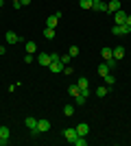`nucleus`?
<instances>
[{
	"mask_svg": "<svg viewBox=\"0 0 131 146\" xmlns=\"http://www.w3.org/2000/svg\"><path fill=\"white\" fill-rule=\"evenodd\" d=\"M112 33L114 35H131V26H127V24H116L112 29Z\"/></svg>",
	"mask_w": 131,
	"mask_h": 146,
	"instance_id": "nucleus-1",
	"label": "nucleus"
},
{
	"mask_svg": "<svg viewBox=\"0 0 131 146\" xmlns=\"http://www.w3.org/2000/svg\"><path fill=\"white\" fill-rule=\"evenodd\" d=\"M37 63H39V66H44V68H48L50 63H53V59H50L48 52H39V55H37Z\"/></svg>",
	"mask_w": 131,
	"mask_h": 146,
	"instance_id": "nucleus-2",
	"label": "nucleus"
},
{
	"mask_svg": "<svg viewBox=\"0 0 131 146\" xmlns=\"http://www.w3.org/2000/svg\"><path fill=\"white\" fill-rule=\"evenodd\" d=\"M63 137H66V142L72 144V142L79 137V133H76V129H63Z\"/></svg>",
	"mask_w": 131,
	"mask_h": 146,
	"instance_id": "nucleus-3",
	"label": "nucleus"
},
{
	"mask_svg": "<svg viewBox=\"0 0 131 146\" xmlns=\"http://www.w3.org/2000/svg\"><path fill=\"white\" fill-rule=\"evenodd\" d=\"M24 124H26V127H29V129H31V133H33V135H37V118L29 116V118H26V120H24Z\"/></svg>",
	"mask_w": 131,
	"mask_h": 146,
	"instance_id": "nucleus-4",
	"label": "nucleus"
},
{
	"mask_svg": "<svg viewBox=\"0 0 131 146\" xmlns=\"http://www.w3.org/2000/svg\"><path fill=\"white\" fill-rule=\"evenodd\" d=\"M5 39H7V44H20V42H22V37H20L18 33H13V31H9V33H7Z\"/></svg>",
	"mask_w": 131,
	"mask_h": 146,
	"instance_id": "nucleus-5",
	"label": "nucleus"
},
{
	"mask_svg": "<svg viewBox=\"0 0 131 146\" xmlns=\"http://www.w3.org/2000/svg\"><path fill=\"white\" fill-rule=\"evenodd\" d=\"M59 18H61V13L57 11L55 15H50V18L46 20V26H48V29H57V22H59Z\"/></svg>",
	"mask_w": 131,
	"mask_h": 146,
	"instance_id": "nucleus-6",
	"label": "nucleus"
},
{
	"mask_svg": "<svg viewBox=\"0 0 131 146\" xmlns=\"http://www.w3.org/2000/svg\"><path fill=\"white\" fill-rule=\"evenodd\" d=\"M63 68H66V66H63L61 61H53V63L48 66V70H50L53 74H59V72H63Z\"/></svg>",
	"mask_w": 131,
	"mask_h": 146,
	"instance_id": "nucleus-7",
	"label": "nucleus"
},
{
	"mask_svg": "<svg viewBox=\"0 0 131 146\" xmlns=\"http://www.w3.org/2000/svg\"><path fill=\"white\" fill-rule=\"evenodd\" d=\"M114 20H116V24H125L127 22V13L122 11V9H118V11L114 13Z\"/></svg>",
	"mask_w": 131,
	"mask_h": 146,
	"instance_id": "nucleus-8",
	"label": "nucleus"
},
{
	"mask_svg": "<svg viewBox=\"0 0 131 146\" xmlns=\"http://www.w3.org/2000/svg\"><path fill=\"white\" fill-rule=\"evenodd\" d=\"M125 55H127L125 46H116V48H114V59H116V61H120V59H122Z\"/></svg>",
	"mask_w": 131,
	"mask_h": 146,
	"instance_id": "nucleus-9",
	"label": "nucleus"
},
{
	"mask_svg": "<svg viewBox=\"0 0 131 146\" xmlns=\"http://www.w3.org/2000/svg\"><path fill=\"white\" fill-rule=\"evenodd\" d=\"M92 11H96V13H103V11H107V2H92Z\"/></svg>",
	"mask_w": 131,
	"mask_h": 146,
	"instance_id": "nucleus-10",
	"label": "nucleus"
},
{
	"mask_svg": "<svg viewBox=\"0 0 131 146\" xmlns=\"http://www.w3.org/2000/svg\"><path fill=\"white\" fill-rule=\"evenodd\" d=\"M100 57H103V59L105 61H109V59H114V48H100Z\"/></svg>",
	"mask_w": 131,
	"mask_h": 146,
	"instance_id": "nucleus-11",
	"label": "nucleus"
},
{
	"mask_svg": "<svg viewBox=\"0 0 131 146\" xmlns=\"http://www.w3.org/2000/svg\"><path fill=\"white\" fill-rule=\"evenodd\" d=\"M50 129V122L48 120H37V133H46Z\"/></svg>",
	"mask_w": 131,
	"mask_h": 146,
	"instance_id": "nucleus-12",
	"label": "nucleus"
},
{
	"mask_svg": "<svg viewBox=\"0 0 131 146\" xmlns=\"http://www.w3.org/2000/svg\"><path fill=\"white\" fill-rule=\"evenodd\" d=\"M120 9V0H109V2H107V11L109 13H116Z\"/></svg>",
	"mask_w": 131,
	"mask_h": 146,
	"instance_id": "nucleus-13",
	"label": "nucleus"
},
{
	"mask_svg": "<svg viewBox=\"0 0 131 146\" xmlns=\"http://www.w3.org/2000/svg\"><path fill=\"white\" fill-rule=\"evenodd\" d=\"M76 133H79V135H83V137H85V135L90 133V127H87L85 122H79V124H76Z\"/></svg>",
	"mask_w": 131,
	"mask_h": 146,
	"instance_id": "nucleus-14",
	"label": "nucleus"
},
{
	"mask_svg": "<svg viewBox=\"0 0 131 146\" xmlns=\"http://www.w3.org/2000/svg\"><path fill=\"white\" fill-rule=\"evenodd\" d=\"M96 72H98V76H103V79H105V76H107L109 72H112V70H109V66H107V63H100Z\"/></svg>",
	"mask_w": 131,
	"mask_h": 146,
	"instance_id": "nucleus-15",
	"label": "nucleus"
},
{
	"mask_svg": "<svg viewBox=\"0 0 131 146\" xmlns=\"http://www.w3.org/2000/svg\"><path fill=\"white\" fill-rule=\"evenodd\" d=\"M109 90H112V87H109V85H103V87H96V96H98V98H103V96H107V94H109Z\"/></svg>",
	"mask_w": 131,
	"mask_h": 146,
	"instance_id": "nucleus-16",
	"label": "nucleus"
},
{
	"mask_svg": "<svg viewBox=\"0 0 131 146\" xmlns=\"http://www.w3.org/2000/svg\"><path fill=\"white\" fill-rule=\"evenodd\" d=\"M68 94H70V96H72V98H74V96H79V94H81V90H79V85H70V87H68Z\"/></svg>",
	"mask_w": 131,
	"mask_h": 146,
	"instance_id": "nucleus-17",
	"label": "nucleus"
},
{
	"mask_svg": "<svg viewBox=\"0 0 131 146\" xmlns=\"http://www.w3.org/2000/svg\"><path fill=\"white\" fill-rule=\"evenodd\" d=\"M44 37H46V39H55V29H48V26H46V29H44Z\"/></svg>",
	"mask_w": 131,
	"mask_h": 146,
	"instance_id": "nucleus-18",
	"label": "nucleus"
},
{
	"mask_svg": "<svg viewBox=\"0 0 131 146\" xmlns=\"http://www.w3.org/2000/svg\"><path fill=\"white\" fill-rule=\"evenodd\" d=\"M105 85H109V87H112V85H116V76H114L112 72H109V74L105 76Z\"/></svg>",
	"mask_w": 131,
	"mask_h": 146,
	"instance_id": "nucleus-19",
	"label": "nucleus"
},
{
	"mask_svg": "<svg viewBox=\"0 0 131 146\" xmlns=\"http://www.w3.org/2000/svg\"><path fill=\"white\" fill-rule=\"evenodd\" d=\"M76 85H79V90H83V87H90V81H87L85 76H81V79L76 81Z\"/></svg>",
	"mask_w": 131,
	"mask_h": 146,
	"instance_id": "nucleus-20",
	"label": "nucleus"
},
{
	"mask_svg": "<svg viewBox=\"0 0 131 146\" xmlns=\"http://www.w3.org/2000/svg\"><path fill=\"white\" fill-rule=\"evenodd\" d=\"M63 113H66V118H70L74 113V105H66V107H63Z\"/></svg>",
	"mask_w": 131,
	"mask_h": 146,
	"instance_id": "nucleus-21",
	"label": "nucleus"
},
{
	"mask_svg": "<svg viewBox=\"0 0 131 146\" xmlns=\"http://www.w3.org/2000/svg\"><path fill=\"white\" fill-rule=\"evenodd\" d=\"M35 50H37V44H35V42H26V52H31V55H33Z\"/></svg>",
	"mask_w": 131,
	"mask_h": 146,
	"instance_id": "nucleus-22",
	"label": "nucleus"
},
{
	"mask_svg": "<svg viewBox=\"0 0 131 146\" xmlns=\"http://www.w3.org/2000/svg\"><path fill=\"white\" fill-rule=\"evenodd\" d=\"M0 135H2L5 140H9V137H11V131H9V127H0Z\"/></svg>",
	"mask_w": 131,
	"mask_h": 146,
	"instance_id": "nucleus-23",
	"label": "nucleus"
},
{
	"mask_svg": "<svg viewBox=\"0 0 131 146\" xmlns=\"http://www.w3.org/2000/svg\"><path fill=\"white\" fill-rule=\"evenodd\" d=\"M79 7L81 9H92V0H79Z\"/></svg>",
	"mask_w": 131,
	"mask_h": 146,
	"instance_id": "nucleus-24",
	"label": "nucleus"
},
{
	"mask_svg": "<svg viewBox=\"0 0 131 146\" xmlns=\"http://www.w3.org/2000/svg\"><path fill=\"white\" fill-rule=\"evenodd\" d=\"M85 100H87V98L83 96V94H79V96H74V103H76V105H85Z\"/></svg>",
	"mask_w": 131,
	"mask_h": 146,
	"instance_id": "nucleus-25",
	"label": "nucleus"
},
{
	"mask_svg": "<svg viewBox=\"0 0 131 146\" xmlns=\"http://www.w3.org/2000/svg\"><path fill=\"white\" fill-rule=\"evenodd\" d=\"M68 55H70V57H76V55H79V46H70Z\"/></svg>",
	"mask_w": 131,
	"mask_h": 146,
	"instance_id": "nucleus-26",
	"label": "nucleus"
},
{
	"mask_svg": "<svg viewBox=\"0 0 131 146\" xmlns=\"http://www.w3.org/2000/svg\"><path fill=\"white\" fill-rule=\"evenodd\" d=\"M70 59H72L70 55H61V59H59V61H61L63 66H70Z\"/></svg>",
	"mask_w": 131,
	"mask_h": 146,
	"instance_id": "nucleus-27",
	"label": "nucleus"
},
{
	"mask_svg": "<svg viewBox=\"0 0 131 146\" xmlns=\"http://www.w3.org/2000/svg\"><path fill=\"white\" fill-rule=\"evenodd\" d=\"M105 63H107V66H109V70H114V68H116V63H118V61H116V59H109V61H105Z\"/></svg>",
	"mask_w": 131,
	"mask_h": 146,
	"instance_id": "nucleus-28",
	"label": "nucleus"
},
{
	"mask_svg": "<svg viewBox=\"0 0 131 146\" xmlns=\"http://www.w3.org/2000/svg\"><path fill=\"white\" fill-rule=\"evenodd\" d=\"M81 94L87 98V96H90V87H83V90H81Z\"/></svg>",
	"mask_w": 131,
	"mask_h": 146,
	"instance_id": "nucleus-29",
	"label": "nucleus"
},
{
	"mask_svg": "<svg viewBox=\"0 0 131 146\" xmlns=\"http://www.w3.org/2000/svg\"><path fill=\"white\" fill-rule=\"evenodd\" d=\"M24 61H26V63H33V55H31V52H29V55L24 57Z\"/></svg>",
	"mask_w": 131,
	"mask_h": 146,
	"instance_id": "nucleus-30",
	"label": "nucleus"
},
{
	"mask_svg": "<svg viewBox=\"0 0 131 146\" xmlns=\"http://www.w3.org/2000/svg\"><path fill=\"white\" fill-rule=\"evenodd\" d=\"M20 5H22V7H29V5H31V0H20Z\"/></svg>",
	"mask_w": 131,
	"mask_h": 146,
	"instance_id": "nucleus-31",
	"label": "nucleus"
},
{
	"mask_svg": "<svg viewBox=\"0 0 131 146\" xmlns=\"http://www.w3.org/2000/svg\"><path fill=\"white\" fill-rule=\"evenodd\" d=\"M5 144H9V140H5V137L0 135V146H5Z\"/></svg>",
	"mask_w": 131,
	"mask_h": 146,
	"instance_id": "nucleus-32",
	"label": "nucleus"
},
{
	"mask_svg": "<svg viewBox=\"0 0 131 146\" xmlns=\"http://www.w3.org/2000/svg\"><path fill=\"white\" fill-rule=\"evenodd\" d=\"M7 52V46H0V55H5Z\"/></svg>",
	"mask_w": 131,
	"mask_h": 146,
	"instance_id": "nucleus-33",
	"label": "nucleus"
},
{
	"mask_svg": "<svg viewBox=\"0 0 131 146\" xmlns=\"http://www.w3.org/2000/svg\"><path fill=\"white\" fill-rule=\"evenodd\" d=\"M127 26H131V15H127V22H125Z\"/></svg>",
	"mask_w": 131,
	"mask_h": 146,
	"instance_id": "nucleus-34",
	"label": "nucleus"
},
{
	"mask_svg": "<svg viewBox=\"0 0 131 146\" xmlns=\"http://www.w3.org/2000/svg\"><path fill=\"white\" fill-rule=\"evenodd\" d=\"M2 5H5V0H0V7H2Z\"/></svg>",
	"mask_w": 131,
	"mask_h": 146,
	"instance_id": "nucleus-35",
	"label": "nucleus"
},
{
	"mask_svg": "<svg viewBox=\"0 0 131 146\" xmlns=\"http://www.w3.org/2000/svg\"><path fill=\"white\" fill-rule=\"evenodd\" d=\"M92 2H100V0H92Z\"/></svg>",
	"mask_w": 131,
	"mask_h": 146,
	"instance_id": "nucleus-36",
	"label": "nucleus"
},
{
	"mask_svg": "<svg viewBox=\"0 0 131 146\" xmlns=\"http://www.w3.org/2000/svg\"><path fill=\"white\" fill-rule=\"evenodd\" d=\"M13 2H20V0H13Z\"/></svg>",
	"mask_w": 131,
	"mask_h": 146,
	"instance_id": "nucleus-37",
	"label": "nucleus"
}]
</instances>
